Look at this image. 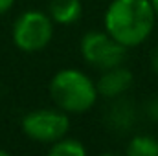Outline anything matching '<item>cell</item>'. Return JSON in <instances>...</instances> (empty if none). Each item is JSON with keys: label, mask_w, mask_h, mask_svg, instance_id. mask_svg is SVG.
<instances>
[{"label": "cell", "mask_w": 158, "mask_h": 156, "mask_svg": "<svg viewBox=\"0 0 158 156\" xmlns=\"http://www.w3.org/2000/svg\"><path fill=\"white\" fill-rule=\"evenodd\" d=\"M156 22L151 0H112L105 11V31L125 48L140 46L149 39Z\"/></svg>", "instance_id": "obj_1"}, {"label": "cell", "mask_w": 158, "mask_h": 156, "mask_svg": "<svg viewBox=\"0 0 158 156\" xmlns=\"http://www.w3.org/2000/svg\"><path fill=\"white\" fill-rule=\"evenodd\" d=\"M50 97L66 114H83L98 101L96 81L77 68H63L50 81Z\"/></svg>", "instance_id": "obj_2"}, {"label": "cell", "mask_w": 158, "mask_h": 156, "mask_svg": "<svg viewBox=\"0 0 158 156\" xmlns=\"http://www.w3.org/2000/svg\"><path fill=\"white\" fill-rule=\"evenodd\" d=\"M52 37L53 20L42 11H24L13 24V42L22 51H40L50 44Z\"/></svg>", "instance_id": "obj_3"}, {"label": "cell", "mask_w": 158, "mask_h": 156, "mask_svg": "<svg viewBox=\"0 0 158 156\" xmlns=\"http://www.w3.org/2000/svg\"><path fill=\"white\" fill-rule=\"evenodd\" d=\"M79 50L83 61L99 72L123 64L127 55V48L116 42L105 30L85 33L79 44Z\"/></svg>", "instance_id": "obj_4"}, {"label": "cell", "mask_w": 158, "mask_h": 156, "mask_svg": "<svg viewBox=\"0 0 158 156\" xmlns=\"http://www.w3.org/2000/svg\"><path fill=\"white\" fill-rule=\"evenodd\" d=\"M70 117L61 109H37L22 117V130L39 143H53L68 134Z\"/></svg>", "instance_id": "obj_5"}, {"label": "cell", "mask_w": 158, "mask_h": 156, "mask_svg": "<svg viewBox=\"0 0 158 156\" xmlns=\"http://www.w3.org/2000/svg\"><path fill=\"white\" fill-rule=\"evenodd\" d=\"M132 81H134L132 72H131L127 66H123V64L107 68V70L101 72L99 79L96 81L98 96L107 97V99L121 97V96L132 86Z\"/></svg>", "instance_id": "obj_6"}, {"label": "cell", "mask_w": 158, "mask_h": 156, "mask_svg": "<svg viewBox=\"0 0 158 156\" xmlns=\"http://www.w3.org/2000/svg\"><path fill=\"white\" fill-rule=\"evenodd\" d=\"M50 18L53 24L61 26H70L77 22L83 13V4L81 0H50Z\"/></svg>", "instance_id": "obj_7"}, {"label": "cell", "mask_w": 158, "mask_h": 156, "mask_svg": "<svg viewBox=\"0 0 158 156\" xmlns=\"http://www.w3.org/2000/svg\"><path fill=\"white\" fill-rule=\"evenodd\" d=\"M129 156H158V138L149 134L132 136L125 147Z\"/></svg>", "instance_id": "obj_8"}, {"label": "cell", "mask_w": 158, "mask_h": 156, "mask_svg": "<svg viewBox=\"0 0 158 156\" xmlns=\"http://www.w3.org/2000/svg\"><path fill=\"white\" fill-rule=\"evenodd\" d=\"M48 153L52 156H85L86 149H85V145L79 140L63 136L61 140L50 143V151Z\"/></svg>", "instance_id": "obj_9"}, {"label": "cell", "mask_w": 158, "mask_h": 156, "mask_svg": "<svg viewBox=\"0 0 158 156\" xmlns=\"http://www.w3.org/2000/svg\"><path fill=\"white\" fill-rule=\"evenodd\" d=\"M13 4H15V0H0V15L7 13L13 7Z\"/></svg>", "instance_id": "obj_10"}, {"label": "cell", "mask_w": 158, "mask_h": 156, "mask_svg": "<svg viewBox=\"0 0 158 156\" xmlns=\"http://www.w3.org/2000/svg\"><path fill=\"white\" fill-rule=\"evenodd\" d=\"M149 114L153 119H156L158 121V101H153L151 105H149Z\"/></svg>", "instance_id": "obj_11"}, {"label": "cell", "mask_w": 158, "mask_h": 156, "mask_svg": "<svg viewBox=\"0 0 158 156\" xmlns=\"http://www.w3.org/2000/svg\"><path fill=\"white\" fill-rule=\"evenodd\" d=\"M151 66H153V72L158 76V50L153 53V59H151Z\"/></svg>", "instance_id": "obj_12"}, {"label": "cell", "mask_w": 158, "mask_h": 156, "mask_svg": "<svg viewBox=\"0 0 158 156\" xmlns=\"http://www.w3.org/2000/svg\"><path fill=\"white\" fill-rule=\"evenodd\" d=\"M151 4H153V9H155V13H156V18H158V0H151Z\"/></svg>", "instance_id": "obj_13"}, {"label": "cell", "mask_w": 158, "mask_h": 156, "mask_svg": "<svg viewBox=\"0 0 158 156\" xmlns=\"http://www.w3.org/2000/svg\"><path fill=\"white\" fill-rule=\"evenodd\" d=\"M0 156H7V151H0Z\"/></svg>", "instance_id": "obj_14"}]
</instances>
